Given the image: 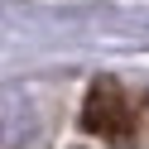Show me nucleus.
<instances>
[{"instance_id":"f257e3e1","label":"nucleus","mask_w":149,"mask_h":149,"mask_svg":"<svg viewBox=\"0 0 149 149\" xmlns=\"http://www.w3.org/2000/svg\"><path fill=\"white\" fill-rule=\"evenodd\" d=\"M39 135V116H34L29 106H5V116H0V149H19L29 144V139Z\"/></svg>"}]
</instances>
